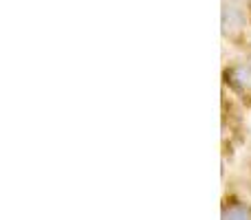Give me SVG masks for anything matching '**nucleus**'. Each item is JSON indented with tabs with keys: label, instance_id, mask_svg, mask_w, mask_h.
Here are the masks:
<instances>
[{
	"label": "nucleus",
	"instance_id": "f257e3e1",
	"mask_svg": "<svg viewBox=\"0 0 251 220\" xmlns=\"http://www.w3.org/2000/svg\"><path fill=\"white\" fill-rule=\"evenodd\" d=\"M225 77L243 95H251V64H236L225 71Z\"/></svg>",
	"mask_w": 251,
	"mask_h": 220
},
{
	"label": "nucleus",
	"instance_id": "f03ea898",
	"mask_svg": "<svg viewBox=\"0 0 251 220\" xmlns=\"http://www.w3.org/2000/svg\"><path fill=\"white\" fill-rule=\"evenodd\" d=\"M243 26H245V11L234 2L225 4V9H223V31L234 33V31L243 29Z\"/></svg>",
	"mask_w": 251,
	"mask_h": 220
},
{
	"label": "nucleus",
	"instance_id": "7ed1b4c3",
	"mask_svg": "<svg viewBox=\"0 0 251 220\" xmlns=\"http://www.w3.org/2000/svg\"><path fill=\"white\" fill-rule=\"evenodd\" d=\"M221 220H251V207L240 205V203H231L223 209Z\"/></svg>",
	"mask_w": 251,
	"mask_h": 220
}]
</instances>
